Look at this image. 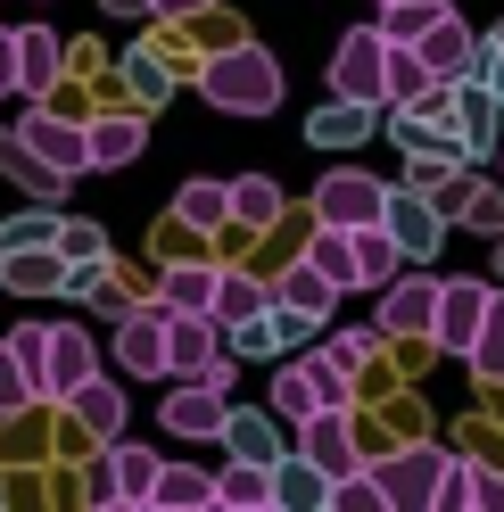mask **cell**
Here are the masks:
<instances>
[{"mask_svg":"<svg viewBox=\"0 0 504 512\" xmlns=\"http://www.w3.org/2000/svg\"><path fill=\"white\" fill-rule=\"evenodd\" d=\"M199 100L224 116H273L281 108V58L265 42H232L199 67Z\"/></svg>","mask_w":504,"mask_h":512,"instance_id":"obj_1","label":"cell"},{"mask_svg":"<svg viewBox=\"0 0 504 512\" xmlns=\"http://www.w3.org/2000/svg\"><path fill=\"white\" fill-rule=\"evenodd\" d=\"M381 232L397 240V256H405V265H438V248H447V232H455V223L438 215V199H430V190L389 182V199H381Z\"/></svg>","mask_w":504,"mask_h":512,"instance_id":"obj_2","label":"cell"},{"mask_svg":"<svg viewBox=\"0 0 504 512\" xmlns=\"http://www.w3.org/2000/svg\"><path fill=\"white\" fill-rule=\"evenodd\" d=\"M381 199H389V182L381 174H356V166H331L323 182H314V223H339V232H356V223H381Z\"/></svg>","mask_w":504,"mask_h":512,"instance_id":"obj_3","label":"cell"},{"mask_svg":"<svg viewBox=\"0 0 504 512\" xmlns=\"http://www.w3.org/2000/svg\"><path fill=\"white\" fill-rule=\"evenodd\" d=\"M430 306H438V273H389L381 306H372V331L381 339H430Z\"/></svg>","mask_w":504,"mask_h":512,"instance_id":"obj_4","label":"cell"},{"mask_svg":"<svg viewBox=\"0 0 504 512\" xmlns=\"http://www.w3.org/2000/svg\"><path fill=\"white\" fill-rule=\"evenodd\" d=\"M488 298H496V281H471V273H438V306H430V339L447 347V356H463L471 347V331H480V314H488Z\"/></svg>","mask_w":504,"mask_h":512,"instance_id":"obj_5","label":"cell"},{"mask_svg":"<svg viewBox=\"0 0 504 512\" xmlns=\"http://www.w3.org/2000/svg\"><path fill=\"white\" fill-rule=\"evenodd\" d=\"M323 405H348V372H331L314 356L273 372V413H281V422H306V413H323Z\"/></svg>","mask_w":504,"mask_h":512,"instance_id":"obj_6","label":"cell"},{"mask_svg":"<svg viewBox=\"0 0 504 512\" xmlns=\"http://www.w3.org/2000/svg\"><path fill=\"white\" fill-rule=\"evenodd\" d=\"M298 455L323 471V479H339V471H356L364 463V446H356V413L348 405H323V413H306L298 422Z\"/></svg>","mask_w":504,"mask_h":512,"instance_id":"obj_7","label":"cell"},{"mask_svg":"<svg viewBox=\"0 0 504 512\" xmlns=\"http://www.w3.org/2000/svg\"><path fill=\"white\" fill-rule=\"evenodd\" d=\"M447 463H455V455H438V446H397V455L372 471V488H381V504H438Z\"/></svg>","mask_w":504,"mask_h":512,"instance_id":"obj_8","label":"cell"},{"mask_svg":"<svg viewBox=\"0 0 504 512\" xmlns=\"http://www.w3.org/2000/svg\"><path fill=\"white\" fill-rule=\"evenodd\" d=\"M381 58H389L381 25L339 34V50H331V91H339V100H381Z\"/></svg>","mask_w":504,"mask_h":512,"instance_id":"obj_9","label":"cell"},{"mask_svg":"<svg viewBox=\"0 0 504 512\" xmlns=\"http://www.w3.org/2000/svg\"><path fill=\"white\" fill-rule=\"evenodd\" d=\"M17 141L34 149V157H42L50 174H67V182H75V174H91V157H83V124H67V116H50L42 100L25 108V124H17Z\"/></svg>","mask_w":504,"mask_h":512,"instance_id":"obj_10","label":"cell"},{"mask_svg":"<svg viewBox=\"0 0 504 512\" xmlns=\"http://www.w3.org/2000/svg\"><path fill=\"white\" fill-rule=\"evenodd\" d=\"M116 364L133 380H166V314L157 306H124L116 314Z\"/></svg>","mask_w":504,"mask_h":512,"instance_id":"obj_11","label":"cell"},{"mask_svg":"<svg viewBox=\"0 0 504 512\" xmlns=\"http://www.w3.org/2000/svg\"><path fill=\"white\" fill-rule=\"evenodd\" d=\"M372 133H381V100H339V91H331V100L306 116V149H331V157L372 141Z\"/></svg>","mask_w":504,"mask_h":512,"instance_id":"obj_12","label":"cell"},{"mask_svg":"<svg viewBox=\"0 0 504 512\" xmlns=\"http://www.w3.org/2000/svg\"><path fill=\"white\" fill-rule=\"evenodd\" d=\"M224 413H232L224 389H207V380H174V397L157 405V422H166L174 438H215V430H224Z\"/></svg>","mask_w":504,"mask_h":512,"instance_id":"obj_13","label":"cell"},{"mask_svg":"<svg viewBox=\"0 0 504 512\" xmlns=\"http://www.w3.org/2000/svg\"><path fill=\"white\" fill-rule=\"evenodd\" d=\"M100 372V347H91V331H75V323H50V372H42V405H67V389L75 380H91Z\"/></svg>","mask_w":504,"mask_h":512,"instance_id":"obj_14","label":"cell"},{"mask_svg":"<svg viewBox=\"0 0 504 512\" xmlns=\"http://www.w3.org/2000/svg\"><path fill=\"white\" fill-rule=\"evenodd\" d=\"M471 42H480V34H471V25H463L455 9H438V17L422 25V34H414V50H422V67H430L438 83H463V75H471Z\"/></svg>","mask_w":504,"mask_h":512,"instance_id":"obj_15","label":"cell"},{"mask_svg":"<svg viewBox=\"0 0 504 512\" xmlns=\"http://www.w3.org/2000/svg\"><path fill=\"white\" fill-rule=\"evenodd\" d=\"M215 438H224L232 463H273V455H281V413H273V405H232Z\"/></svg>","mask_w":504,"mask_h":512,"instance_id":"obj_16","label":"cell"},{"mask_svg":"<svg viewBox=\"0 0 504 512\" xmlns=\"http://www.w3.org/2000/svg\"><path fill=\"white\" fill-rule=\"evenodd\" d=\"M215 347H224V331L207 314H166V380H199Z\"/></svg>","mask_w":504,"mask_h":512,"instance_id":"obj_17","label":"cell"},{"mask_svg":"<svg viewBox=\"0 0 504 512\" xmlns=\"http://www.w3.org/2000/svg\"><path fill=\"white\" fill-rule=\"evenodd\" d=\"M58 67H67V42H58L50 25H17V83H9V91L42 100V91L58 83Z\"/></svg>","mask_w":504,"mask_h":512,"instance_id":"obj_18","label":"cell"},{"mask_svg":"<svg viewBox=\"0 0 504 512\" xmlns=\"http://www.w3.org/2000/svg\"><path fill=\"white\" fill-rule=\"evenodd\" d=\"M265 306H273V290H265L257 273H240V265H215V298H207V323H215V331H232L240 314H265Z\"/></svg>","mask_w":504,"mask_h":512,"instance_id":"obj_19","label":"cell"},{"mask_svg":"<svg viewBox=\"0 0 504 512\" xmlns=\"http://www.w3.org/2000/svg\"><path fill=\"white\" fill-rule=\"evenodd\" d=\"M430 199L447 207V223H463V232H488V240L504 232V190H488V182H480V190H463V182L447 174V182L430 190Z\"/></svg>","mask_w":504,"mask_h":512,"instance_id":"obj_20","label":"cell"},{"mask_svg":"<svg viewBox=\"0 0 504 512\" xmlns=\"http://www.w3.org/2000/svg\"><path fill=\"white\" fill-rule=\"evenodd\" d=\"M67 405H75V422L91 430V438H124V389H116V380H100V372H91V380H75V389H67Z\"/></svg>","mask_w":504,"mask_h":512,"instance_id":"obj_21","label":"cell"},{"mask_svg":"<svg viewBox=\"0 0 504 512\" xmlns=\"http://www.w3.org/2000/svg\"><path fill=\"white\" fill-rule=\"evenodd\" d=\"M0 174H9V182H25V190L42 199V207H67V174H50L42 157L17 141V124H0Z\"/></svg>","mask_w":504,"mask_h":512,"instance_id":"obj_22","label":"cell"},{"mask_svg":"<svg viewBox=\"0 0 504 512\" xmlns=\"http://www.w3.org/2000/svg\"><path fill=\"white\" fill-rule=\"evenodd\" d=\"M141 149H149V124H141V116H100V124H83V157H91V166H133Z\"/></svg>","mask_w":504,"mask_h":512,"instance_id":"obj_23","label":"cell"},{"mask_svg":"<svg viewBox=\"0 0 504 512\" xmlns=\"http://www.w3.org/2000/svg\"><path fill=\"white\" fill-rule=\"evenodd\" d=\"M207 298H215V265H166L157 273V314H207Z\"/></svg>","mask_w":504,"mask_h":512,"instance_id":"obj_24","label":"cell"},{"mask_svg":"<svg viewBox=\"0 0 504 512\" xmlns=\"http://www.w3.org/2000/svg\"><path fill=\"white\" fill-rule=\"evenodd\" d=\"M224 207H232L240 232H265V223H281V182L273 174H240V182H224Z\"/></svg>","mask_w":504,"mask_h":512,"instance_id":"obj_25","label":"cell"},{"mask_svg":"<svg viewBox=\"0 0 504 512\" xmlns=\"http://www.w3.org/2000/svg\"><path fill=\"white\" fill-rule=\"evenodd\" d=\"M149 504H166V512H207V504H215V471L157 463V488H149Z\"/></svg>","mask_w":504,"mask_h":512,"instance_id":"obj_26","label":"cell"},{"mask_svg":"<svg viewBox=\"0 0 504 512\" xmlns=\"http://www.w3.org/2000/svg\"><path fill=\"white\" fill-rule=\"evenodd\" d=\"M438 75L422 67V50L414 42H389V58H381V108H405V100H422Z\"/></svg>","mask_w":504,"mask_h":512,"instance_id":"obj_27","label":"cell"},{"mask_svg":"<svg viewBox=\"0 0 504 512\" xmlns=\"http://www.w3.org/2000/svg\"><path fill=\"white\" fill-rule=\"evenodd\" d=\"M306 265L331 281V290H356V240L339 232V223H314V240H306Z\"/></svg>","mask_w":504,"mask_h":512,"instance_id":"obj_28","label":"cell"},{"mask_svg":"<svg viewBox=\"0 0 504 512\" xmlns=\"http://www.w3.org/2000/svg\"><path fill=\"white\" fill-rule=\"evenodd\" d=\"M215 504L265 512V504H273V463H224V471H215Z\"/></svg>","mask_w":504,"mask_h":512,"instance_id":"obj_29","label":"cell"},{"mask_svg":"<svg viewBox=\"0 0 504 512\" xmlns=\"http://www.w3.org/2000/svg\"><path fill=\"white\" fill-rule=\"evenodd\" d=\"M0 290H9V298L58 290V248H17V256H0Z\"/></svg>","mask_w":504,"mask_h":512,"instance_id":"obj_30","label":"cell"},{"mask_svg":"<svg viewBox=\"0 0 504 512\" xmlns=\"http://www.w3.org/2000/svg\"><path fill=\"white\" fill-rule=\"evenodd\" d=\"M174 223H182V232H224V223H232V207H224V182H182L174 190Z\"/></svg>","mask_w":504,"mask_h":512,"instance_id":"obj_31","label":"cell"},{"mask_svg":"<svg viewBox=\"0 0 504 512\" xmlns=\"http://www.w3.org/2000/svg\"><path fill=\"white\" fill-rule=\"evenodd\" d=\"M463 364L488 380V389H504V290L488 298V314H480V331H471V347H463Z\"/></svg>","mask_w":504,"mask_h":512,"instance_id":"obj_32","label":"cell"},{"mask_svg":"<svg viewBox=\"0 0 504 512\" xmlns=\"http://www.w3.org/2000/svg\"><path fill=\"white\" fill-rule=\"evenodd\" d=\"M348 240H356V290H381V281L405 265V256H397V240L381 232V223H356Z\"/></svg>","mask_w":504,"mask_h":512,"instance_id":"obj_33","label":"cell"},{"mask_svg":"<svg viewBox=\"0 0 504 512\" xmlns=\"http://www.w3.org/2000/svg\"><path fill=\"white\" fill-rule=\"evenodd\" d=\"M372 347H381V331H331V339H323V331H314V347H306V356H314V364H331V372H348V380H356V372L372 364Z\"/></svg>","mask_w":504,"mask_h":512,"instance_id":"obj_34","label":"cell"},{"mask_svg":"<svg viewBox=\"0 0 504 512\" xmlns=\"http://www.w3.org/2000/svg\"><path fill=\"white\" fill-rule=\"evenodd\" d=\"M224 347H232V356H248V364H281V356H290V347L273 339V314H240V323L224 331Z\"/></svg>","mask_w":504,"mask_h":512,"instance_id":"obj_35","label":"cell"},{"mask_svg":"<svg viewBox=\"0 0 504 512\" xmlns=\"http://www.w3.org/2000/svg\"><path fill=\"white\" fill-rule=\"evenodd\" d=\"M9 356H17V372H25V389H34V405H42V372H50V323H17V331H9Z\"/></svg>","mask_w":504,"mask_h":512,"instance_id":"obj_36","label":"cell"},{"mask_svg":"<svg viewBox=\"0 0 504 512\" xmlns=\"http://www.w3.org/2000/svg\"><path fill=\"white\" fill-rule=\"evenodd\" d=\"M273 298H290L298 314H314V323H323V314L339 306V290H331V281H323V273H314V265H306V256H298V273H290V281H281V290H273Z\"/></svg>","mask_w":504,"mask_h":512,"instance_id":"obj_37","label":"cell"},{"mask_svg":"<svg viewBox=\"0 0 504 512\" xmlns=\"http://www.w3.org/2000/svg\"><path fill=\"white\" fill-rule=\"evenodd\" d=\"M124 83H133V100H141V108L174 100V75H166V58H157V50H133V58H124Z\"/></svg>","mask_w":504,"mask_h":512,"instance_id":"obj_38","label":"cell"},{"mask_svg":"<svg viewBox=\"0 0 504 512\" xmlns=\"http://www.w3.org/2000/svg\"><path fill=\"white\" fill-rule=\"evenodd\" d=\"M50 232H58V207H25V215L0 223V256H17V248H50Z\"/></svg>","mask_w":504,"mask_h":512,"instance_id":"obj_39","label":"cell"},{"mask_svg":"<svg viewBox=\"0 0 504 512\" xmlns=\"http://www.w3.org/2000/svg\"><path fill=\"white\" fill-rule=\"evenodd\" d=\"M323 504H339V512H381V488H372V471L356 463V471H339L331 479V496Z\"/></svg>","mask_w":504,"mask_h":512,"instance_id":"obj_40","label":"cell"},{"mask_svg":"<svg viewBox=\"0 0 504 512\" xmlns=\"http://www.w3.org/2000/svg\"><path fill=\"white\" fill-rule=\"evenodd\" d=\"M463 504H488V512H504V471H488V463H463Z\"/></svg>","mask_w":504,"mask_h":512,"instance_id":"obj_41","label":"cell"},{"mask_svg":"<svg viewBox=\"0 0 504 512\" xmlns=\"http://www.w3.org/2000/svg\"><path fill=\"white\" fill-rule=\"evenodd\" d=\"M34 405V389H25V372H17V356H9V339H0V422L9 413H25Z\"/></svg>","mask_w":504,"mask_h":512,"instance_id":"obj_42","label":"cell"},{"mask_svg":"<svg viewBox=\"0 0 504 512\" xmlns=\"http://www.w3.org/2000/svg\"><path fill=\"white\" fill-rule=\"evenodd\" d=\"M207 9H215V0H149V17H166V25H191Z\"/></svg>","mask_w":504,"mask_h":512,"instance_id":"obj_43","label":"cell"},{"mask_svg":"<svg viewBox=\"0 0 504 512\" xmlns=\"http://www.w3.org/2000/svg\"><path fill=\"white\" fill-rule=\"evenodd\" d=\"M9 83H17V34L0 25V91H9Z\"/></svg>","mask_w":504,"mask_h":512,"instance_id":"obj_44","label":"cell"},{"mask_svg":"<svg viewBox=\"0 0 504 512\" xmlns=\"http://www.w3.org/2000/svg\"><path fill=\"white\" fill-rule=\"evenodd\" d=\"M108 17H149V0H100Z\"/></svg>","mask_w":504,"mask_h":512,"instance_id":"obj_45","label":"cell"},{"mask_svg":"<svg viewBox=\"0 0 504 512\" xmlns=\"http://www.w3.org/2000/svg\"><path fill=\"white\" fill-rule=\"evenodd\" d=\"M471 50H480V58H504V25H496V34H480Z\"/></svg>","mask_w":504,"mask_h":512,"instance_id":"obj_46","label":"cell"},{"mask_svg":"<svg viewBox=\"0 0 504 512\" xmlns=\"http://www.w3.org/2000/svg\"><path fill=\"white\" fill-rule=\"evenodd\" d=\"M488 273H496V290H504V232H496V265H488Z\"/></svg>","mask_w":504,"mask_h":512,"instance_id":"obj_47","label":"cell"}]
</instances>
